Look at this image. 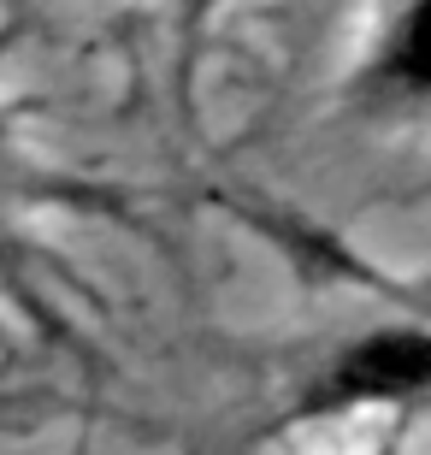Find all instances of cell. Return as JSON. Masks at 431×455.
Masks as SVG:
<instances>
[{"instance_id": "1", "label": "cell", "mask_w": 431, "mask_h": 455, "mask_svg": "<svg viewBox=\"0 0 431 455\" xmlns=\"http://www.w3.org/2000/svg\"><path fill=\"white\" fill-rule=\"evenodd\" d=\"M431 385V331L396 325V331H372V338L348 343L337 367L314 385V408H343V403H390V396H414Z\"/></svg>"}, {"instance_id": "2", "label": "cell", "mask_w": 431, "mask_h": 455, "mask_svg": "<svg viewBox=\"0 0 431 455\" xmlns=\"http://www.w3.org/2000/svg\"><path fill=\"white\" fill-rule=\"evenodd\" d=\"M384 71H390V84L408 89V95H431V0H414V6H408L402 36H396V48H390V60H384Z\"/></svg>"}]
</instances>
